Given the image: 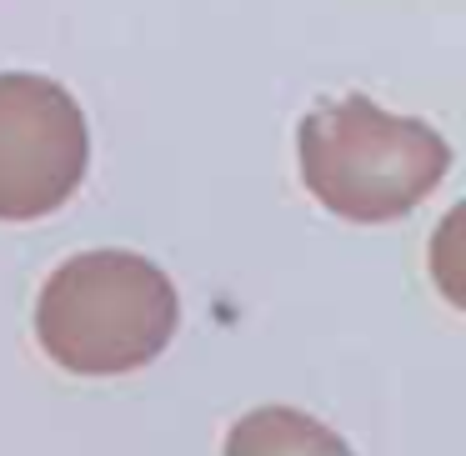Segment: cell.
I'll return each instance as SVG.
<instances>
[{"label": "cell", "instance_id": "cell-1", "mask_svg": "<svg viewBox=\"0 0 466 456\" xmlns=\"http://www.w3.org/2000/svg\"><path fill=\"white\" fill-rule=\"evenodd\" d=\"M301 181L331 216L381 226L416 211L451 171V146L416 116H391L371 96L316 106L296 131Z\"/></svg>", "mask_w": 466, "mask_h": 456}, {"label": "cell", "instance_id": "cell-3", "mask_svg": "<svg viewBox=\"0 0 466 456\" xmlns=\"http://www.w3.org/2000/svg\"><path fill=\"white\" fill-rule=\"evenodd\" d=\"M91 131L66 86L0 71V221H41L86 181Z\"/></svg>", "mask_w": 466, "mask_h": 456}, {"label": "cell", "instance_id": "cell-4", "mask_svg": "<svg viewBox=\"0 0 466 456\" xmlns=\"http://www.w3.org/2000/svg\"><path fill=\"white\" fill-rule=\"evenodd\" d=\"M221 456H356L331 426L296 406H256L231 426Z\"/></svg>", "mask_w": 466, "mask_h": 456}, {"label": "cell", "instance_id": "cell-2", "mask_svg": "<svg viewBox=\"0 0 466 456\" xmlns=\"http://www.w3.org/2000/svg\"><path fill=\"white\" fill-rule=\"evenodd\" d=\"M181 296L141 251H81L61 261L35 301V341L76 376H126L171 346Z\"/></svg>", "mask_w": 466, "mask_h": 456}]
</instances>
